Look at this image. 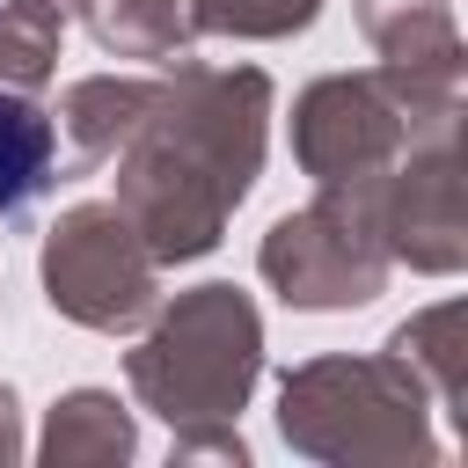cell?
Instances as JSON below:
<instances>
[{
  "mask_svg": "<svg viewBox=\"0 0 468 468\" xmlns=\"http://www.w3.org/2000/svg\"><path fill=\"white\" fill-rule=\"evenodd\" d=\"M44 176H51V124L29 102L0 95V212H15L22 197H37Z\"/></svg>",
  "mask_w": 468,
  "mask_h": 468,
  "instance_id": "6da1fadb",
  "label": "cell"
}]
</instances>
